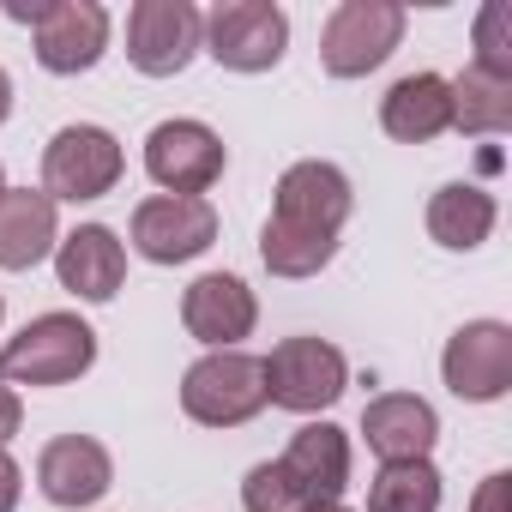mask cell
Instances as JSON below:
<instances>
[{"label": "cell", "mask_w": 512, "mask_h": 512, "mask_svg": "<svg viewBox=\"0 0 512 512\" xmlns=\"http://www.w3.org/2000/svg\"><path fill=\"white\" fill-rule=\"evenodd\" d=\"M97 332L79 314H37L19 338L0 344V380L7 386H67L91 374Z\"/></svg>", "instance_id": "cell-1"}, {"label": "cell", "mask_w": 512, "mask_h": 512, "mask_svg": "<svg viewBox=\"0 0 512 512\" xmlns=\"http://www.w3.org/2000/svg\"><path fill=\"white\" fill-rule=\"evenodd\" d=\"M7 19L31 25L43 73L73 79L109 55V7H97V0H31V7H7Z\"/></svg>", "instance_id": "cell-2"}, {"label": "cell", "mask_w": 512, "mask_h": 512, "mask_svg": "<svg viewBox=\"0 0 512 512\" xmlns=\"http://www.w3.org/2000/svg\"><path fill=\"white\" fill-rule=\"evenodd\" d=\"M181 410L199 428H241L266 410V368L247 350H205L181 374Z\"/></svg>", "instance_id": "cell-3"}, {"label": "cell", "mask_w": 512, "mask_h": 512, "mask_svg": "<svg viewBox=\"0 0 512 512\" xmlns=\"http://www.w3.org/2000/svg\"><path fill=\"white\" fill-rule=\"evenodd\" d=\"M290 49V13L278 0H217L205 13V55L229 73H272Z\"/></svg>", "instance_id": "cell-4"}, {"label": "cell", "mask_w": 512, "mask_h": 512, "mask_svg": "<svg viewBox=\"0 0 512 512\" xmlns=\"http://www.w3.org/2000/svg\"><path fill=\"white\" fill-rule=\"evenodd\" d=\"M398 43H404L398 0H344V7H332V19L320 31V67L332 79H368L374 67L392 61Z\"/></svg>", "instance_id": "cell-5"}, {"label": "cell", "mask_w": 512, "mask_h": 512, "mask_svg": "<svg viewBox=\"0 0 512 512\" xmlns=\"http://www.w3.org/2000/svg\"><path fill=\"white\" fill-rule=\"evenodd\" d=\"M260 368H266V404L296 410V416L332 410L344 398V386H350V362L326 338H284Z\"/></svg>", "instance_id": "cell-6"}, {"label": "cell", "mask_w": 512, "mask_h": 512, "mask_svg": "<svg viewBox=\"0 0 512 512\" xmlns=\"http://www.w3.org/2000/svg\"><path fill=\"white\" fill-rule=\"evenodd\" d=\"M127 157H121V139L109 127H91V121H73L49 139L43 151V193L61 205H85V199H103L115 193Z\"/></svg>", "instance_id": "cell-7"}, {"label": "cell", "mask_w": 512, "mask_h": 512, "mask_svg": "<svg viewBox=\"0 0 512 512\" xmlns=\"http://www.w3.org/2000/svg\"><path fill=\"white\" fill-rule=\"evenodd\" d=\"M223 163H229L223 139L205 121H187V115L157 121L151 139H145V175L175 199H205L223 181Z\"/></svg>", "instance_id": "cell-8"}, {"label": "cell", "mask_w": 512, "mask_h": 512, "mask_svg": "<svg viewBox=\"0 0 512 512\" xmlns=\"http://www.w3.org/2000/svg\"><path fill=\"white\" fill-rule=\"evenodd\" d=\"M205 49V13L193 0H139L127 13V61L145 79H175Z\"/></svg>", "instance_id": "cell-9"}, {"label": "cell", "mask_w": 512, "mask_h": 512, "mask_svg": "<svg viewBox=\"0 0 512 512\" xmlns=\"http://www.w3.org/2000/svg\"><path fill=\"white\" fill-rule=\"evenodd\" d=\"M446 392L464 404H500L512 392V326L506 320H470L440 350Z\"/></svg>", "instance_id": "cell-10"}, {"label": "cell", "mask_w": 512, "mask_h": 512, "mask_svg": "<svg viewBox=\"0 0 512 512\" xmlns=\"http://www.w3.org/2000/svg\"><path fill=\"white\" fill-rule=\"evenodd\" d=\"M217 241V205L211 199H175L151 193L133 205V247L151 266H187Z\"/></svg>", "instance_id": "cell-11"}, {"label": "cell", "mask_w": 512, "mask_h": 512, "mask_svg": "<svg viewBox=\"0 0 512 512\" xmlns=\"http://www.w3.org/2000/svg\"><path fill=\"white\" fill-rule=\"evenodd\" d=\"M356 211V193H350V175L326 157H302L278 175V205L272 217L290 223V229H308V235H338Z\"/></svg>", "instance_id": "cell-12"}, {"label": "cell", "mask_w": 512, "mask_h": 512, "mask_svg": "<svg viewBox=\"0 0 512 512\" xmlns=\"http://www.w3.org/2000/svg\"><path fill=\"white\" fill-rule=\"evenodd\" d=\"M181 326L205 350H241V338H253V326H260V302L235 272H205L181 296Z\"/></svg>", "instance_id": "cell-13"}, {"label": "cell", "mask_w": 512, "mask_h": 512, "mask_svg": "<svg viewBox=\"0 0 512 512\" xmlns=\"http://www.w3.org/2000/svg\"><path fill=\"white\" fill-rule=\"evenodd\" d=\"M109 482H115V458L91 434H61V440H49L37 452V488H43V500L67 506V512L97 506L109 494Z\"/></svg>", "instance_id": "cell-14"}, {"label": "cell", "mask_w": 512, "mask_h": 512, "mask_svg": "<svg viewBox=\"0 0 512 512\" xmlns=\"http://www.w3.org/2000/svg\"><path fill=\"white\" fill-rule=\"evenodd\" d=\"M55 278L79 302H115L127 284V247L109 223H79L73 235L55 241Z\"/></svg>", "instance_id": "cell-15"}, {"label": "cell", "mask_w": 512, "mask_h": 512, "mask_svg": "<svg viewBox=\"0 0 512 512\" xmlns=\"http://www.w3.org/2000/svg\"><path fill=\"white\" fill-rule=\"evenodd\" d=\"M362 434H368V452H374L380 464H416V458L434 452L440 416H434V404L416 398V392H380V398H368V410H362Z\"/></svg>", "instance_id": "cell-16"}, {"label": "cell", "mask_w": 512, "mask_h": 512, "mask_svg": "<svg viewBox=\"0 0 512 512\" xmlns=\"http://www.w3.org/2000/svg\"><path fill=\"white\" fill-rule=\"evenodd\" d=\"M278 470L290 476V488L302 500H344L350 488V434L332 428V422H308L290 434Z\"/></svg>", "instance_id": "cell-17"}, {"label": "cell", "mask_w": 512, "mask_h": 512, "mask_svg": "<svg viewBox=\"0 0 512 512\" xmlns=\"http://www.w3.org/2000/svg\"><path fill=\"white\" fill-rule=\"evenodd\" d=\"M61 241L55 199L43 187H7L0 193V272H31L43 266Z\"/></svg>", "instance_id": "cell-18"}, {"label": "cell", "mask_w": 512, "mask_h": 512, "mask_svg": "<svg viewBox=\"0 0 512 512\" xmlns=\"http://www.w3.org/2000/svg\"><path fill=\"white\" fill-rule=\"evenodd\" d=\"M380 127L398 145H428L452 127V79L440 73H410L380 97Z\"/></svg>", "instance_id": "cell-19"}, {"label": "cell", "mask_w": 512, "mask_h": 512, "mask_svg": "<svg viewBox=\"0 0 512 512\" xmlns=\"http://www.w3.org/2000/svg\"><path fill=\"white\" fill-rule=\"evenodd\" d=\"M494 223H500V205H494V193L476 187V181H446V187L428 199V235H434L440 247H452V253L482 247V241L494 235Z\"/></svg>", "instance_id": "cell-20"}, {"label": "cell", "mask_w": 512, "mask_h": 512, "mask_svg": "<svg viewBox=\"0 0 512 512\" xmlns=\"http://www.w3.org/2000/svg\"><path fill=\"white\" fill-rule=\"evenodd\" d=\"M452 127L458 133H506L512 127V79L464 67L452 79Z\"/></svg>", "instance_id": "cell-21"}, {"label": "cell", "mask_w": 512, "mask_h": 512, "mask_svg": "<svg viewBox=\"0 0 512 512\" xmlns=\"http://www.w3.org/2000/svg\"><path fill=\"white\" fill-rule=\"evenodd\" d=\"M332 253H338V235H308L278 217H266V229H260V260L272 278H314L332 266Z\"/></svg>", "instance_id": "cell-22"}, {"label": "cell", "mask_w": 512, "mask_h": 512, "mask_svg": "<svg viewBox=\"0 0 512 512\" xmlns=\"http://www.w3.org/2000/svg\"><path fill=\"white\" fill-rule=\"evenodd\" d=\"M368 512H440V470L428 458L380 464V476L368 482Z\"/></svg>", "instance_id": "cell-23"}, {"label": "cell", "mask_w": 512, "mask_h": 512, "mask_svg": "<svg viewBox=\"0 0 512 512\" xmlns=\"http://www.w3.org/2000/svg\"><path fill=\"white\" fill-rule=\"evenodd\" d=\"M476 73H494V79H512V7L506 0H488L476 13Z\"/></svg>", "instance_id": "cell-24"}, {"label": "cell", "mask_w": 512, "mask_h": 512, "mask_svg": "<svg viewBox=\"0 0 512 512\" xmlns=\"http://www.w3.org/2000/svg\"><path fill=\"white\" fill-rule=\"evenodd\" d=\"M470 512H512V476H506V470H494V476H482V488H476V500H470Z\"/></svg>", "instance_id": "cell-25"}, {"label": "cell", "mask_w": 512, "mask_h": 512, "mask_svg": "<svg viewBox=\"0 0 512 512\" xmlns=\"http://www.w3.org/2000/svg\"><path fill=\"white\" fill-rule=\"evenodd\" d=\"M19 494H25V470H19V458L7 446H0V512H13Z\"/></svg>", "instance_id": "cell-26"}, {"label": "cell", "mask_w": 512, "mask_h": 512, "mask_svg": "<svg viewBox=\"0 0 512 512\" xmlns=\"http://www.w3.org/2000/svg\"><path fill=\"white\" fill-rule=\"evenodd\" d=\"M19 428H25V404H19V392L7 380H0V446H7Z\"/></svg>", "instance_id": "cell-27"}, {"label": "cell", "mask_w": 512, "mask_h": 512, "mask_svg": "<svg viewBox=\"0 0 512 512\" xmlns=\"http://www.w3.org/2000/svg\"><path fill=\"white\" fill-rule=\"evenodd\" d=\"M290 512H350V506L344 500H296Z\"/></svg>", "instance_id": "cell-28"}, {"label": "cell", "mask_w": 512, "mask_h": 512, "mask_svg": "<svg viewBox=\"0 0 512 512\" xmlns=\"http://www.w3.org/2000/svg\"><path fill=\"white\" fill-rule=\"evenodd\" d=\"M13 115V79H7V67H0V121Z\"/></svg>", "instance_id": "cell-29"}, {"label": "cell", "mask_w": 512, "mask_h": 512, "mask_svg": "<svg viewBox=\"0 0 512 512\" xmlns=\"http://www.w3.org/2000/svg\"><path fill=\"white\" fill-rule=\"evenodd\" d=\"M0 193H7V169H0Z\"/></svg>", "instance_id": "cell-30"}, {"label": "cell", "mask_w": 512, "mask_h": 512, "mask_svg": "<svg viewBox=\"0 0 512 512\" xmlns=\"http://www.w3.org/2000/svg\"><path fill=\"white\" fill-rule=\"evenodd\" d=\"M0 314H7V302H0Z\"/></svg>", "instance_id": "cell-31"}]
</instances>
